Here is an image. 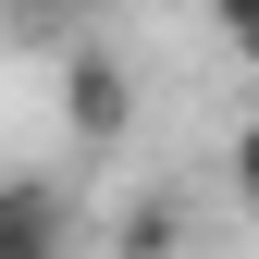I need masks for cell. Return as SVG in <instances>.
Wrapping results in <instances>:
<instances>
[{"label": "cell", "instance_id": "cell-6", "mask_svg": "<svg viewBox=\"0 0 259 259\" xmlns=\"http://www.w3.org/2000/svg\"><path fill=\"white\" fill-rule=\"evenodd\" d=\"M235 198L259 210V123H235Z\"/></svg>", "mask_w": 259, "mask_h": 259}, {"label": "cell", "instance_id": "cell-4", "mask_svg": "<svg viewBox=\"0 0 259 259\" xmlns=\"http://www.w3.org/2000/svg\"><path fill=\"white\" fill-rule=\"evenodd\" d=\"M210 25H222V50L259 62V0H210Z\"/></svg>", "mask_w": 259, "mask_h": 259}, {"label": "cell", "instance_id": "cell-1", "mask_svg": "<svg viewBox=\"0 0 259 259\" xmlns=\"http://www.w3.org/2000/svg\"><path fill=\"white\" fill-rule=\"evenodd\" d=\"M62 123H74L87 148H111L123 123H136V74H123L111 50H62Z\"/></svg>", "mask_w": 259, "mask_h": 259}, {"label": "cell", "instance_id": "cell-3", "mask_svg": "<svg viewBox=\"0 0 259 259\" xmlns=\"http://www.w3.org/2000/svg\"><path fill=\"white\" fill-rule=\"evenodd\" d=\"M173 247H185V222L160 210V198H136V210H123V235H111V259H173Z\"/></svg>", "mask_w": 259, "mask_h": 259}, {"label": "cell", "instance_id": "cell-5", "mask_svg": "<svg viewBox=\"0 0 259 259\" xmlns=\"http://www.w3.org/2000/svg\"><path fill=\"white\" fill-rule=\"evenodd\" d=\"M0 13H13V25H87L99 0H0Z\"/></svg>", "mask_w": 259, "mask_h": 259}, {"label": "cell", "instance_id": "cell-2", "mask_svg": "<svg viewBox=\"0 0 259 259\" xmlns=\"http://www.w3.org/2000/svg\"><path fill=\"white\" fill-rule=\"evenodd\" d=\"M62 235H74V198L37 173H0V259H62Z\"/></svg>", "mask_w": 259, "mask_h": 259}]
</instances>
